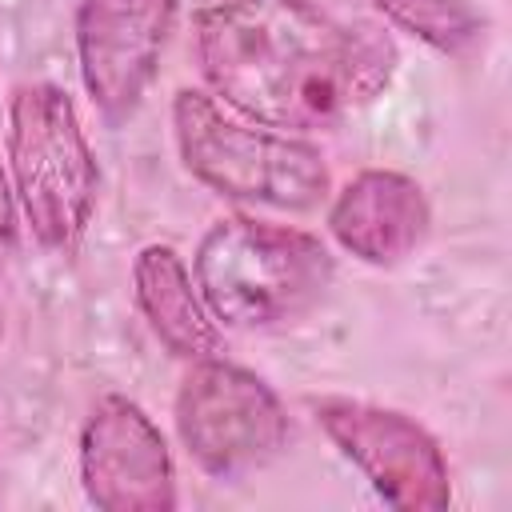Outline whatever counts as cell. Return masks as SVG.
<instances>
[{"label":"cell","instance_id":"1","mask_svg":"<svg viewBox=\"0 0 512 512\" xmlns=\"http://www.w3.org/2000/svg\"><path fill=\"white\" fill-rule=\"evenodd\" d=\"M196 60L228 108L284 132L336 128L372 104L396 72V48L384 32L336 20L312 0H220L204 8Z\"/></svg>","mask_w":512,"mask_h":512},{"label":"cell","instance_id":"2","mask_svg":"<svg viewBox=\"0 0 512 512\" xmlns=\"http://www.w3.org/2000/svg\"><path fill=\"white\" fill-rule=\"evenodd\" d=\"M328 248L256 216L216 220L196 248V288L228 328H276L316 308L332 284Z\"/></svg>","mask_w":512,"mask_h":512},{"label":"cell","instance_id":"3","mask_svg":"<svg viewBox=\"0 0 512 512\" xmlns=\"http://www.w3.org/2000/svg\"><path fill=\"white\" fill-rule=\"evenodd\" d=\"M172 128L184 168L224 196L284 212H308L328 196L320 148L256 120H236L196 88L176 92Z\"/></svg>","mask_w":512,"mask_h":512},{"label":"cell","instance_id":"4","mask_svg":"<svg viewBox=\"0 0 512 512\" xmlns=\"http://www.w3.org/2000/svg\"><path fill=\"white\" fill-rule=\"evenodd\" d=\"M8 160L32 236L44 248L68 252L92 220L100 172L64 88H16L8 108Z\"/></svg>","mask_w":512,"mask_h":512},{"label":"cell","instance_id":"5","mask_svg":"<svg viewBox=\"0 0 512 512\" xmlns=\"http://www.w3.org/2000/svg\"><path fill=\"white\" fill-rule=\"evenodd\" d=\"M176 432L188 456L216 480H244L288 448L280 396L256 372L220 356L192 360L176 392Z\"/></svg>","mask_w":512,"mask_h":512},{"label":"cell","instance_id":"6","mask_svg":"<svg viewBox=\"0 0 512 512\" xmlns=\"http://www.w3.org/2000/svg\"><path fill=\"white\" fill-rule=\"evenodd\" d=\"M312 412L328 440L364 472L384 504L416 512L444 508L452 500L448 460L420 420L348 396L312 400Z\"/></svg>","mask_w":512,"mask_h":512},{"label":"cell","instance_id":"7","mask_svg":"<svg viewBox=\"0 0 512 512\" xmlns=\"http://www.w3.org/2000/svg\"><path fill=\"white\" fill-rule=\"evenodd\" d=\"M176 24V0H80V76L108 124H124L160 72Z\"/></svg>","mask_w":512,"mask_h":512},{"label":"cell","instance_id":"8","mask_svg":"<svg viewBox=\"0 0 512 512\" xmlns=\"http://www.w3.org/2000/svg\"><path fill=\"white\" fill-rule=\"evenodd\" d=\"M80 480L104 512H172V452L152 416L128 396H104L80 432Z\"/></svg>","mask_w":512,"mask_h":512},{"label":"cell","instance_id":"9","mask_svg":"<svg viewBox=\"0 0 512 512\" xmlns=\"http://www.w3.org/2000/svg\"><path fill=\"white\" fill-rule=\"evenodd\" d=\"M428 220L432 212L424 188L412 176L388 168H368L352 176L328 208V228L340 248L380 268L412 256L428 236Z\"/></svg>","mask_w":512,"mask_h":512},{"label":"cell","instance_id":"10","mask_svg":"<svg viewBox=\"0 0 512 512\" xmlns=\"http://www.w3.org/2000/svg\"><path fill=\"white\" fill-rule=\"evenodd\" d=\"M132 284H136V304L152 332L164 340V348L180 360H204L220 352V332L212 324V312L204 296L192 288V276L176 248L168 244H148L140 248L132 264Z\"/></svg>","mask_w":512,"mask_h":512},{"label":"cell","instance_id":"11","mask_svg":"<svg viewBox=\"0 0 512 512\" xmlns=\"http://www.w3.org/2000/svg\"><path fill=\"white\" fill-rule=\"evenodd\" d=\"M376 8L440 52H464L484 36V16L468 0H376Z\"/></svg>","mask_w":512,"mask_h":512},{"label":"cell","instance_id":"12","mask_svg":"<svg viewBox=\"0 0 512 512\" xmlns=\"http://www.w3.org/2000/svg\"><path fill=\"white\" fill-rule=\"evenodd\" d=\"M16 228V208H12V188L4 180V168H0V240H8Z\"/></svg>","mask_w":512,"mask_h":512}]
</instances>
